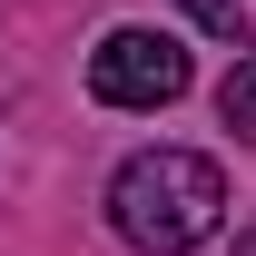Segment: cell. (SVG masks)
Segmentation results:
<instances>
[{"label":"cell","mask_w":256,"mask_h":256,"mask_svg":"<svg viewBox=\"0 0 256 256\" xmlns=\"http://www.w3.org/2000/svg\"><path fill=\"white\" fill-rule=\"evenodd\" d=\"M217 217H226V178H217V158H197V148H148V158H128L118 188H108V226H118L138 256L207 246Z\"/></svg>","instance_id":"6da1fadb"},{"label":"cell","mask_w":256,"mask_h":256,"mask_svg":"<svg viewBox=\"0 0 256 256\" xmlns=\"http://www.w3.org/2000/svg\"><path fill=\"white\" fill-rule=\"evenodd\" d=\"M89 89L108 108H168V98H188V50L168 30H108L89 50Z\"/></svg>","instance_id":"7a4b0ae2"},{"label":"cell","mask_w":256,"mask_h":256,"mask_svg":"<svg viewBox=\"0 0 256 256\" xmlns=\"http://www.w3.org/2000/svg\"><path fill=\"white\" fill-rule=\"evenodd\" d=\"M188 20L207 40H246V50H256V0H188Z\"/></svg>","instance_id":"3957f363"},{"label":"cell","mask_w":256,"mask_h":256,"mask_svg":"<svg viewBox=\"0 0 256 256\" xmlns=\"http://www.w3.org/2000/svg\"><path fill=\"white\" fill-rule=\"evenodd\" d=\"M217 118L236 128V138H256V60H236V69H226V89H217Z\"/></svg>","instance_id":"277c9868"},{"label":"cell","mask_w":256,"mask_h":256,"mask_svg":"<svg viewBox=\"0 0 256 256\" xmlns=\"http://www.w3.org/2000/svg\"><path fill=\"white\" fill-rule=\"evenodd\" d=\"M236 256H256V236H236Z\"/></svg>","instance_id":"5b68a950"}]
</instances>
